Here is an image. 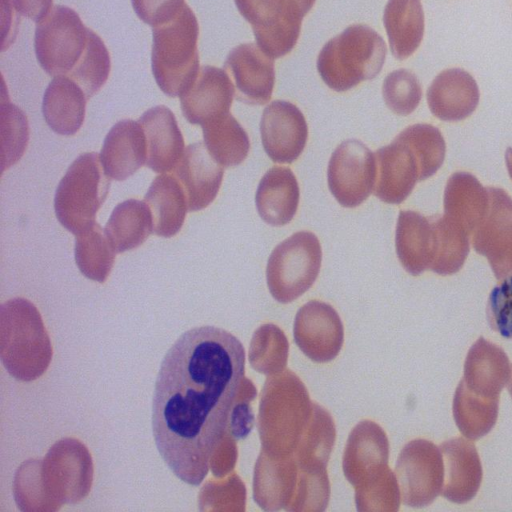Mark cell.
Returning a JSON list of instances; mask_svg holds the SVG:
<instances>
[{"instance_id":"7","label":"cell","mask_w":512,"mask_h":512,"mask_svg":"<svg viewBox=\"0 0 512 512\" xmlns=\"http://www.w3.org/2000/svg\"><path fill=\"white\" fill-rule=\"evenodd\" d=\"M89 30L73 9L54 6L35 30V53L42 69L53 77L68 76L84 55Z\"/></svg>"},{"instance_id":"1","label":"cell","mask_w":512,"mask_h":512,"mask_svg":"<svg viewBox=\"0 0 512 512\" xmlns=\"http://www.w3.org/2000/svg\"><path fill=\"white\" fill-rule=\"evenodd\" d=\"M245 350L230 332L192 328L166 353L156 379L152 430L160 456L198 486L222 441L244 379Z\"/></svg>"},{"instance_id":"8","label":"cell","mask_w":512,"mask_h":512,"mask_svg":"<svg viewBox=\"0 0 512 512\" xmlns=\"http://www.w3.org/2000/svg\"><path fill=\"white\" fill-rule=\"evenodd\" d=\"M44 489L57 511L63 504H75L90 492L93 462L86 446L74 438L56 442L41 461Z\"/></svg>"},{"instance_id":"35","label":"cell","mask_w":512,"mask_h":512,"mask_svg":"<svg viewBox=\"0 0 512 512\" xmlns=\"http://www.w3.org/2000/svg\"><path fill=\"white\" fill-rule=\"evenodd\" d=\"M13 494L21 511H54L44 489L39 460H27L18 468L13 482Z\"/></svg>"},{"instance_id":"3","label":"cell","mask_w":512,"mask_h":512,"mask_svg":"<svg viewBox=\"0 0 512 512\" xmlns=\"http://www.w3.org/2000/svg\"><path fill=\"white\" fill-rule=\"evenodd\" d=\"M385 56L383 38L371 27L357 24L324 45L317 59V69L329 88L343 92L376 77Z\"/></svg>"},{"instance_id":"37","label":"cell","mask_w":512,"mask_h":512,"mask_svg":"<svg viewBox=\"0 0 512 512\" xmlns=\"http://www.w3.org/2000/svg\"><path fill=\"white\" fill-rule=\"evenodd\" d=\"M382 94L388 108L402 116L412 113L422 97L417 77L407 69H398L386 76Z\"/></svg>"},{"instance_id":"45","label":"cell","mask_w":512,"mask_h":512,"mask_svg":"<svg viewBox=\"0 0 512 512\" xmlns=\"http://www.w3.org/2000/svg\"><path fill=\"white\" fill-rule=\"evenodd\" d=\"M508 391L512 397V366H511V372H510V377H509V382H508Z\"/></svg>"},{"instance_id":"23","label":"cell","mask_w":512,"mask_h":512,"mask_svg":"<svg viewBox=\"0 0 512 512\" xmlns=\"http://www.w3.org/2000/svg\"><path fill=\"white\" fill-rule=\"evenodd\" d=\"M300 190L288 167L274 166L261 178L255 196L261 219L272 226H284L295 216Z\"/></svg>"},{"instance_id":"29","label":"cell","mask_w":512,"mask_h":512,"mask_svg":"<svg viewBox=\"0 0 512 512\" xmlns=\"http://www.w3.org/2000/svg\"><path fill=\"white\" fill-rule=\"evenodd\" d=\"M202 129L207 150L222 167L237 166L246 159L249 137L230 113L205 123Z\"/></svg>"},{"instance_id":"15","label":"cell","mask_w":512,"mask_h":512,"mask_svg":"<svg viewBox=\"0 0 512 512\" xmlns=\"http://www.w3.org/2000/svg\"><path fill=\"white\" fill-rule=\"evenodd\" d=\"M374 194L388 204H400L419 181V166L411 148L397 137L375 153Z\"/></svg>"},{"instance_id":"42","label":"cell","mask_w":512,"mask_h":512,"mask_svg":"<svg viewBox=\"0 0 512 512\" xmlns=\"http://www.w3.org/2000/svg\"><path fill=\"white\" fill-rule=\"evenodd\" d=\"M17 15L35 22L43 20L52 10L53 0H8Z\"/></svg>"},{"instance_id":"17","label":"cell","mask_w":512,"mask_h":512,"mask_svg":"<svg viewBox=\"0 0 512 512\" xmlns=\"http://www.w3.org/2000/svg\"><path fill=\"white\" fill-rule=\"evenodd\" d=\"M439 448L444 463L442 495L457 504L470 501L482 480V466L475 445L463 437H456L443 442Z\"/></svg>"},{"instance_id":"36","label":"cell","mask_w":512,"mask_h":512,"mask_svg":"<svg viewBox=\"0 0 512 512\" xmlns=\"http://www.w3.org/2000/svg\"><path fill=\"white\" fill-rule=\"evenodd\" d=\"M301 21L302 18L284 12L275 23L252 28L258 47L272 59L288 54L297 43Z\"/></svg>"},{"instance_id":"13","label":"cell","mask_w":512,"mask_h":512,"mask_svg":"<svg viewBox=\"0 0 512 512\" xmlns=\"http://www.w3.org/2000/svg\"><path fill=\"white\" fill-rule=\"evenodd\" d=\"M223 68L234 81L238 100L250 105H264L271 99L274 62L258 45L244 43L233 48Z\"/></svg>"},{"instance_id":"25","label":"cell","mask_w":512,"mask_h":512,"mask_svg":"<svg viewBox=\"0 0 512 512\" xmlns=\"http://www.w3.org/2000/svg\"><path fill=\"white\" fill-rule=\"evenodd\" d=\"M87 97L67 76H56L47 86L42 113L48 126L61 135H74L82 126Z\"/></svg>"},{"instance_id":"16","label":"cell","mask_w":512,"mask_h":512,"mask_svg":"<svg viewBox=\"0 0 512 512\" xmlns=\"http://www.w3.org/2000/svg\"><path fill=\"white\" fill-rule=\"evenodd\" d=\"M188 203V211L206 208L220 189L223 167L211 156L203 142L190 144L174 169Z\"/></svg>"},{"instance_id":"6","label":"cell","mask_w":512,"mask_h":512,"mask_svg":"<svg viewBox=\"0 0 512 512\" xmlns=\"http://www.w3.org/2000/svg\"><path fill=\"white\" fill-rule=\"evenodd\" d=\"M322 249L317 236L299 231L278 244L269 256L266 279L278 302L288 303L306 292L321 267Z\"/></svg>"},{"instance_id":"5","label":"cell","mask_w":512,"mask_h":512,"mask_svg":"<svg viewBox=\"0 0 512 512\" xmlns=\"http://www.w3.org/2000/svg\"><path fill=\"white\" fill-rule=\"evenodd\" d=\"M110 180L95 152L79 155L59 182L54 209L58 221L77 235L95 223L109 192Z\"/></svg>"},{"instance_id":"33","label":"cell","mask_w":512,"mask_h":512,"mask_svg":"<svg viewBox=\"0 0 512 512\" xmlns=\"http://www.w3.org/2000/svg\"><path fill=\"white\" fill-rule=\"evenodd\" d=\"M413 151L419 166V181L434 175L443 164L445 140L440 130L429 124H414L396 136Z\"/></svg>"},{"instance_id":"26","label":"cell","mask_w":512,"mask_h":512,"mask_svg":"<svg viewBox=\"0 0 512 512\" xmlns=\"http://www.w3.org/2000/svg\"><path fill=\"white\" fill-rule=\"evenodd\" d=\"M144 201L151 211L153 232L156 235L170 238L180 231L188 203L177 178L167 174L157 176L151 183Z\"/></svg>"},{"instance_id":"30","label":"cell","mask_w":512,"mask_h":512,"mask_svg":"<svg viewBox=\"0 0 512 512\" xmlns=\"http://www.w3.org/2000/svg\"><path fill=\"white\" fill-rule=\"evenodd\" d=\"M498 404L499 398L480 396L461 380L453 398V416L460 432L471 440L485 436L496 423Z\"/></svg>"},{"instance_id":"10","label":"cell","mask_w":512,"mask_h":512,"mask_svg":"<svg viewBox=\"0 0 512 512\" xmlns=\"http://www.w3.org/2000/svg\"><path fill=\"white\" fill-rule=\"evenodd\" d=\"M397 472L403 500L409 506H427L442 492V453L435 444L427 440H413L405 446L398 460Z\"/></svg>"},{"instance_id":"41","label":"cell","mask_w":512,"mask_h":512,"mask_svg":"<svg viewBox=\"0 0 512 512\" xmlns=\"http://www.w3.org/2000/svg\"><path fill=\"white\" fill-rule=\"evenodd\" d=\"M136 15L146 24L157 27L174 19L184 0H131Z\"/></svg>"},{"instance_id":"2","label":"cell","mask_w":512,"mask_h":512,"mask_svg":"<svg viewBox=\"0 0 512 512\" xmlns=\"http://www.w3.org/2000/svg\"><path fill=\"white\" fill-rule=\"evenodd\" d=\"M0 357L11 376L26 382L39 378L51 362L49 335L39 311L27 299L1 304Z\"/></svg>"},{"instance_id":"12","label":"cell","mask_w":512,"mask_h":512,"mask_svg":"<svg viewBox=\"0 0 512 512\" xmlns=\"http://www.w3.org/2000/svg\"><path fill=\"white\" fill-rule=\"evenodd\" d=\"M263 148L276 163H292L303 152L308 126L300 109L283 100L271 102L260 120Z\"/></svg>"},{"instance_id":"34","label":"cell","mask_w":512,"mask_h":512,"mask_svg":"<svg viewBox=\"0 0 512 512\" xmlns=\"http://www.w3.org/2000/svg\"><path fill=\"white\" fill-rule=\"evenodd\" d=\"M110 67V56L105 44L90 29L84 55L67 77L76 82L89 99L105 84Z\"/></svg>"},{"instance_id":"22","label":"cell","mask_w":512,"mask_h":512,"mask_svg":"<svg viewBox=\"0 0 512 512\" xmlns=\"http://www.w3.org/2000/svg\"><path fill=\"white\" fill-rule=\"evenodd\" d=\"M398 259L413 276L430 270L435 255V230L431 216L400 211L395 234Z\"/></svg>"},{"instance_id":"43","label":"cell","mask_w":512,"mask_h":512,"mask_svg":"<svg viewBox=\"0 0 512 512\" xmlns=\"http://www.w3.org/2000/svg\"><path fill=\"white\" fill-rule=\"evenodd\" d=\"M315 0H285V9L303 19L314 5Z\"/></svg>"},{"instance_id":"31","label":"cell","mask_w":512,"mask_h":512,"mask_svg":"<svg viewBox=\"0 0 512 512\" xmlns=\"http://www.w3.org/2000/svg\"><path fill=\"white\" fill-rule=\"evenodd\" d=\"M75 261L87 278L103 283L107 279L116 251L98 223L76 235Z\"/></svg>"},{"instance_id":"18","label":"cell","mask_w":512,"mask_h":512,"mask_svg":"<svg viewBox=\"0 0 512 512\" xmlns=\"http://www.w3.org/2000/svg\"><path fill=\"white\" fill-rule=\"evenodd\" d=\"M106 175L123 181L140 169L147 160V142L139 122L124 119L106 135L100 152Z\"/></svg>"},{"instance_id":"39","label":"cell","mask_w":512,"mask_h":512,"mask_svg":"<svg viewBox=\"0 0 512 512\" xmlns=\"http://www.w3.org/2000/svg\"><path fill=\"white\" fill-rule=\"evenodd\" d=\"M490 327L505 338H512V275L495 286L487 301Z\"/></svg>"},{"instance_id":"19","label":"cell","mask_w":512,"mask_h":512,"mask_svg":"<svg viewBox=\"0 0 512 512\" xmlns=\"http://www.w3.org/2000/svg\"><path fill=\"white\" fill-rule=\"evenodd\" d=\"M479 96L475 79L460 68L440 72L427 90L431 113L443 121H459L470 116L478 105Z\"/></svg>"},{"instance_id":"21","label":"cell","mask_w":512,"mask_h":512,"mask_svg":"<svg viewBox=\"0 0 512 512\" xmlns=\"http://www.w3.org/2000/svg\"><path fill=\"white\" fill-rule=\"evenodd\" d=\"M510 372V362L503 349L480 337L468 351L462 380L480 396L499 398Z\"/></svg>"},{"instance_id":"44","label":"cell","mask_w":512,"mask_h":512,"mask_svg":"<svg viewBox=\"0 0 512 512\" xmlns=\"http://www.w3.org/2000/svg\"><path fill=\"white\" fill-rule=\"evenodd\" d=\"M505 162H506V167H507V170H508L509 176H510V178L512 179V148H511V147H509V148L506 150V153H505Z\"/></svg>"},{"instance_id":"32","label":"cell","mask_w":512,"mask_h":512,"mask_svg":"<svg viewBox=\"0 0 512 512\" xmlns=\"http://www.w3.org/2000/svg\"><path fill=\"white\" fill-rule=\"evenodd\" d=\"M435 230V255L430 270L439 275L458 272L470 250L469 235L444 215L431 216Z\"/></svg>"},{"instance_id":"40","label":"cell","mask_w":512,"mask_h":512,"mask_svg":"<svg viewBox=\"0 0 512 512\" xmlns=\"http://www.w3.org/2000/svg\"><path fill=\"white\" fill-rule=\"evenodd\" d=\"M235 4L252 28L275 23L285 9V0H235Z\"/></svg>"},{"instance_id":"28","label":"cell","mask_w":512,"mask_h":512,"mask_svg":"<svg viewBox=\"0 0 512 512\" xmlns=\"http://www.w3.org/2000/svg\"><path fill=\"white\" fill-rule=\"evenodd\" d=\"M116 253L143 244L153 232L151 211L145 201L128 199L112 211L104 229Z\"/></svg>"},{"instance_id":"38","label":"cell","mask_w":512,"mask_h":512,"mask_svg":"<svg viewBox=\"0 0 512 512\" xmlns=\"http://www.w3.org/2000/svg\"><path fill=\"white\" fill-rule=\"evenodd\" d=\"M2 171L17 162L28 142V122L25 114L11 103L1 107Z\"/></svg>"},{"instance_id":"20","label":"cell","mask_w":512,"mask_h":512,"mask_svg":"<svg viewBox=\"0 0 512 512\" xmlns=\"http://www.w3.org/2000/svg\"><path fill=\"white\" fill-rule=\"evenodd\" d=\"M138 122L146 136L147 167L157 173L171 171L185 150L173 112L166 106H155L144 112Z\"/></svg>"},{"instance_id":"24","label":"cell","mask_w":512,"mask_h":512,"mask_svg":"<svg viewBox=\"0 0 512 512\" xmlns=\"http://www.w3.org/2000/svg\"><path fill=\"white\" fill-rule=\"evenodd\" d=\"M443 201V215L470 236L487 212L489 194L475 176L456 172L446 183Z\"/></svg>"},{"instance_id":"11","label":"cell","mask_w":512,"mask_h":512,"mask_svg":"<svg viewBox=\"0 0 512 512\" xmlns=\"http://www.w3.org/2000/svg\"><path fill=\"white\" fill-rule=\"evenodd\" d=\"M489 205L473 233L475 251L486 257L498 280L512 275V198L501 188L487 187Z\"/></svg>"},{"instance_id":"14","label":"cell","mask_w":512,"mask_h":512,"mask_svg":"<svg viewBox=\"0 0 512 512\" xmlns=\"http://www.w3.org/2000/svg\"><path fill=\"white\" fill-rule=\"evenodd\" d=\"M234 94V84L224 69L202 66L180 96L181 110L188 122L202 126L230 113Z\"/></svg>"},{"instance_id":"27","label":"cell","mask_w":512,"mask_h":512,"mask_svg":"<svg viewBox=\"0 0 512 512\" xmlns=\"http://www.w3.org/2000/svg\"><path fill=\"white\" fill-rule=\"evenodd\" d=\"M383 23L395 58L404 60L419 47L424 34V13L420 0H388Z\"/></svg>"},{"instance_id":"9","label":"cell","mask_w":512,"mask_h":512,"mask_svg":"<svg viewBox=\"0 0 512 512\" xmlns=\"http://www.w3.org/2000/svg\"><path fill=\"white\" fill-rule=\"evenodd\" d=\"M331 194L343 207L363 203L374 190L375 154L361 141H343L332 153L327 170Z\"/></svg>"},{"instance_id":"4","label":"cell","mask_w":512,"mask_h":512,"mask_svg":"<svg viewBox=\"0 0 512 512\" xmlns=\"http://www.w3.org/2000/svg\"><path fill=\"white\" fill-rule=\"evenodd\" d=\"M198 34L197 18L187 4L174 19L153 27L151 68L169 97H180L198 75Z\"/></svg>"}]
</instances>
